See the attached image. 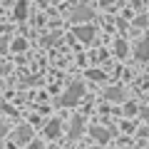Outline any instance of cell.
Returning a JSON list of instances; mask_svg holds the SVG:
<instances>
[{"mask_svg":"<svg viewBox=\"0 0 149 149\" xmlns=\"http://www.w3.org/2000/svg\"><path fill=\"white\" fill-rule=\"evenodd\" d=\"M82 92H85V90H82V85H74L72 90H70V95H67V97H62V104H72V102L77 100Z\"/></svg>","mask_w":149,"mask_h":149,"instance_id":"6da1fadb","label":"cell"},{"mask_svg":"<svg viewBox=\"0 0 149 149\" xmlns=\"http://www.w3.org/2000/svg\"><path fill=\"white\" fill-rule=\"evenodd\" d=\"M77 37L85 40V42H90L92 40V27H77Z\"/></svg>","mask_w":149,"mask_h":149,"instance_id":"7a4b0ae2","label":"cell"},{"mask_svg":"<svg viewBox=\"0 0 149 149\" xmlns=\"http://www.w3.org/2000/svg\"><path fill=\"white\" fill-rule=\"evenodd\" d=\"M60 134V124L57 122H50V127H47V137H57Z\"/></svg>","mask_w":149,"mask_h":149,"instance_id":"3957f363","label":"cell"},{"mask_svg":"<svg viewBox=\"0 0 149 149\" xmlns=\"http://www.w3.org/2000/svg\"><path fill=\"white\" fill-rule=\"evenodd\" d=\"M82 17H92V10H90V8H85V10H77V13H74V20H82Z\"/></svg>","mask_w":149,"mask_h":149,"instance_id":"277c9868","label":"cell"},{"mask_svg":"<svg viewBox=\"0 0 149 149\" xmlns=\"http://www.w3.org/2000/svg\"><path fill=\"white\" fill-rule=\"evenodd\" d=\"M17 139H20V142H25V139H30V129H27V127H22L20 132H17Z\"/></svg>","mask_w":149,"mask_h":149,"instance_id":"5b68a950","label":"cell"},{"mask_svg":"<svg viewBox=\"0 0 149 149\" xmlns=\"http://www.w3.org/2000/svg\"><path fill=\"white\" fill-rule=\"evenodd\" d=\"M139 47H142V50H139L137 55H139V57H147V52H149V50H147V47H149V40H147V42H142Z\"/></svg>","mask_w":149,"mask_h":149,"instance_id":"8992f818","label":"cell"},{"mask_svg":"<svg viewBox=\"0 0 149 149\" xmlns=\"http://www.w3.org/2000/svg\"><path fill=\"white\" fill-rule=\"evenodd\" d=\"M92 134H95V137H100V139H107V132H102V129H92Z\"/></svg>","mask_w":149,"mask_h":149,"instance_id":"52a82bcc","label":"cell"},{"mask_svg":"<svg viewBox=\"0 0 149 149\" xmlns=\"http://www.w3.org/2000/svg\"><path fill=\"white\" fill-rule=\"evenodd\" d=\"M22 15H25V5L20 3V5H17V17H22Z\"/></svg>","mask_w":149,"mask_h":149,"instance_id":"ba28073f","label":"cell"},{"mask_svg":"<svg viewBox=\"0 0 149 149\" xmlns=\"http://www.w3.org/2000/svg\"><path fill=\"white\" fill-rule=\"evenodd\" d=\"M3 134H5V127H3V122H0V137H3Z\"/></svg>","mask_w":149,"mask_h":149,"instance_id":"9c48e42d","label":"cell"},{"mask_svg":"<svg viewBox=\"0 0 149 149\" xmlns=\"http://www.w3.org/2000/svg\"><path fill=\"white\" fill-rule=\"evenodd\" d=\"M3 70H5V67H0V72H3Z\"/></svg>","mask_w":149,"mask_h":149,"instance_id":"30bf717a","label":"cell"}]
</instances>
